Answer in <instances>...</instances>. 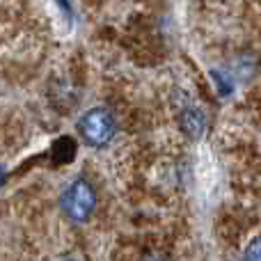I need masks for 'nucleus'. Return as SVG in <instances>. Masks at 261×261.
<instances>
[{
	"instance_id": "4",
	"label": "nucleus",
	"mask_w": 261,
	"mask_h": 261,
	"mask_svg": "<svg viewBox=\"0 0 261 261\" xmlns=\"http://www.w3.org/2000/svg\"><path fill=\"white\" fill-rule=\"evenodd\" d=\"M76 156V142L71 138H60L53 144V158L58 163H71Z\"/></svg>"
},
{
	"instance_id": "3",
	"label": "nucleus",
	"mask_w": 261,
	"mask_h": 261,
	"mask_svg": "<svg viewBox=\"0 0 261 261\" xmlns=\"http://www.w3.org/2000/svg\"><path fill=\"white\" fill-rule=\"evenodd\" d=\"M179 128L188 140H199L206 130V117L197 106H188L184 113L179 115Z\"/></svg>"
},
{
	"instance_id": "1",
	"label": "nucleus",
	"mask_w": 261,
	"mask_h": 261,
	"mask_svg": "<svg viewBox=\"0 0 261 261\" xmlns=\"http://www.w3.org/2000/svg\"><path fill=\"white\" fill-rule=\"evenodd\" d=\"M115 117L108 108L103 106H96L90 108L81 119H78V133H81L83 142L90 144V147H103L113 140L115 135Z\"/></svg>"
},
{
	"instance_id": "6",
	"label": "nucleus",
	"mask_w": 261,
	"mask_h": 261,
	"mask_svg": "<svg viewBox=\"0 0 261 261\" xmlns=\"http://www.w3.org/2000/svg\"><path fill=\"white\" fill-rule=\"evenodd\" d=\"M142 261H170V259H167L163 252H147L142 257Z\"/></svg>"
},
{
	"instance_id": "2",
	"label": "nucleus",
	"mask_w": 261,
	"mask_h": 261,
	"mask_svg": "<svg viewBox=\"0 0 261 261\" xmlns=\"http://www.w3.org/2000/svg\"><path fill=\"white\" fill-rule=\"evenodd\" d=\"M96 208V193L87 179H76L62 195V213L71 222H85Z\"/></svg>"
},
{
	"instance_id": "5",
	"label": "nucleus",
	"mask_w": 261,
	"mask_h": 261,
	"mask_svg": "<svg viewBox=\"0 0 261 261\" xmlns=\"http://www.w3.org/2000/svg\"><path fill=\"white\" fill-rule=\"evenodd\" d=\"M243 261H261V236H257V239L250 241Z\"/></svg>"
}]
</instances>
